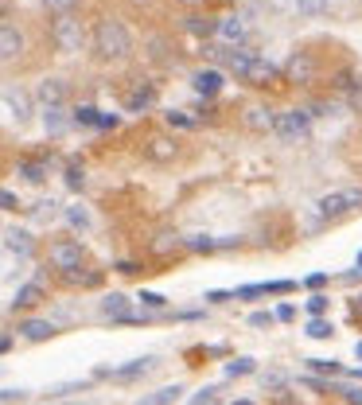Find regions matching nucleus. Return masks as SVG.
I'll list each match as a JSON object with an SVG mask.
<instances>
[{
  "label": "nucleus",
  "mask_w": 362,
  "mask_h": 405,
  "mask_svg": "<svg viewBox=\"0 0 362 405\" xmlns=\"http://www.w3.org/2000/svg\"><path fill=\"white\" fill-rule=\"evenodd\" d=\"M241 78H245L250 86H257V90H265V86H273V82L280 78V67H277L273 59H265V55H254Z\"/></svg>",
  "instance_id": "9"
},
{
  "label": "nucleus",
  "mask_w": 362,
  "mask_h": 405,
  "mask_svg": "<svg viewBox=\"0 0 362 405\" xmlns=\"http://www.w3.org/2000/svg\"><path fill=\"white\" fill-rule=\"evenodd\" d=\"M308 312H312V316H324V312H327V297H319V292H315V297L308 300Z\"/></svg>",
  "instance_id": "47"
},
{
  "label": "nucleus",
  "mask_w": 362,
  "mask_h": 405,
  "mask_svg": "<svg viewBox=\"0 0 362 405\" xmlns=\"http://www.w3.org/2000/svg\"><path fill=\"white\" fill-rule=\"evenodd\" d=\"M183 246L191 253H215V238L210 234H191V238H183Z\"/></svg>",
  "instance_id": "28"
},
{
  "label": "nucleus",
  "mask_w": 362,
  "mask_h": 405,
  "mask_svg": "<svg viewBox=\"0 0 362 405\" xmlns=\"http://www.w3.org/2000/svg\"><path fill=\"white\" fill-rule=\"evenodd\" d=\"M180 4H187V8H203L206 0H180Z\"/></svg>",
  "instance_id": "52"
},
{
  "label": "nucleus",
  "mask_w": 362,
  "mask_h": 405,
  "mask_svg": "<svg viewBox=\"0 0 362 405\" xmlns=\"http://www.w3.org/2000/svg\"><path fill=\"white\" fill-rule=\"evenodd\" d=\"M359 269H362V253H359Z\"/></svg>",
  "instance_id": "56"
},
{
  "label": "nucleus",
  "mask_w": 362,
  "mask_h": 405,
  "mask_svg": "<svg viewBox=\"0 0 362 405\" xmlns=\"http://www.w3.org/2000/svg\"><path fill=\"white\" fill-rule=\"evenodd\" d=\"M273 132H277L280 141H300V137H308L312 132V113L308 109H285V113H277L273 117Z\"/></svg>",
  "instance_id": "4"
},
{
  "label": "nucleus",
  "mask_w": 362,
  "mask_h": 405,
  "mask_svg": "<svg viewBox=\"0 0 362 405\" xmlns=\"http://www.w3.org/2000/svg\"><path fill=\"white\" fill-rule=\"evenodd\" d=\"M362 211V187H343V191H331L324 199L315 202V218L319 222H335V218H347Z\"/></svg>",
  "instance_id": "3"
},
{
  "label": "nucleus",
  "mask_w": 362,
  "mask_h": 405,
  "mask_svg": "<svg viewBox=\"0 0 362 405\" xmlns=\"http://www.w3.org/2000/svg\"><path fill=\"white\" fill-rule=\"evenodd\" d=\"M97 312H101L106 320H121L125 312H133V300L125 297V292H109V297H101V304H97Z\"/></svg>",
  "instance_id": "17"
},
{
  "label": "nucleus",
  "mask_w": 362,
  "mask_h": 405,
  "mask_svg": "<svg viewBox=\"0 0 362 405\" xmlns=\"http://www.w3.org/2000/svg\"><path fill=\"white\" fill-rule=\"evenodd\" d=\"M16 207H20V202H16V195L8 187H0V211H16Z\"/></svg>",
  "instance_id": "46"
},
{
  "label": "nucleus",
  "mask_w": 362,
  "mask_h": 405,
  "mask_svg": "<svg viewBox=\"0 0 362 405\" xmlns=\"http://www.w3.org/2000/svg\"><path fill=\"white\" fill-rule=\"evenodd\" d=\"M136 300H141L148 312H164V308H168V297H160V292H141Z\"/></svg>",
  "instance_id": "33"
},
{
  "label": "nucleus",
  "mask_w": 362,
  "mask_h": 405,
  "mask_svg": "<svg viewBox=\"0 0 362 405\" xmlns=\"http://www.w3.org/2000/svg\"><path fill=\"white\" fill-rule=\"evenodd\" d=\"M245 125H250V129H257V132H269V129H273V109L250 106V109H245Z\"/></svg>",
  "instance_id": "24"
},
{
  "label": "nucleus",
  "mask_w": 362,
  "mask_h": 405,
  "mask_svg": "<svg viewBox=\"0 0 362 405\" xmlns=\"http://www.w3.org/2000/svg\"><path fill=\"white\" fill-rule=\"evenodd\" d=\"M191 405H218V390H215V386H206V390H199V393L191 397Z\"/></svg>",
  "instance_id": "37"
},
{
  "label": "nucleus",
  "mask_w": 362,
  "mask_h": 405,
  "mask_svg": "<svg viewBox=\"0 0 362 405\" xmlns=\"http://www.w3.org/2000/svg\"><path fill=\"white\" fill-rule=\"evenodd\" d=\"M24 51H27L24 27L0 24V67H12V62H20V59H24Z\"/></svg>",
  "instance_id": "6"
},
{
  "label": "nucleus",
  "mask_w": 362,
  "mask_h": 405,
  "mask_svg": "<svg viewBox=\"0 0 362 405\" xmlns=\"http://www.w3.org/2000/svg\"><path fill=\"white\" fill-rule=\"evenodd\" d=\"M62 218H67L74 230H90V215H86V207H67V211H62Z\"/></svg>",
  "instance_id": "30"
},
{
  "label": "nucleus",
  "mask_w": 362,
  "mask_h": 405,
  "mask_svg": "<svg viewBox=\"0 0 362 405\" xmlns=\"http://www.w3.org/2000/svg\"><path fill=\"white\" fill-rule=\"evenodd\" d=\"M285 82H296V86L315 82V55L312 51H292L289 62H285Z\"/></svg>",
  "instance_id": "7"
},
{
  "label": "nucleus",
  "mask_w": 362,
  "mask_h": 405,
  "mask_svg": "<svg viewBox=\"0 0 362 405\" xmlns=\"http://www.w3.org/2000/svg\"><path fill=\"white\" fill-rule=\"evenodd\" d=\"M215 36L226 43V47H238V43H245L250 39V16L238 12V16H226V20H218Z\"/></svg>",
  "instance_id": "10"
},
{
  "label": "nucleus",
  "mask_w": 362,
  "mask_h": 405,
  "mask_svg": "<svg viewBox=\"0 0 362 405\" xmlns=\"http://www.w3.org/2000/svg\"><path fill=\"white\" fill-rule=\"evenodd\" d=\"M20 176L27 179V183H43L47 179V160L43 156H32V160H20V167H16Z\"/></svg>",
  "instance_id": "22"
},
{
  "label": "nucleus",
  "mask_w": 362,
  "mask_h": 405,
  "mask_svg": "<svg viewBox=\"0 0 362 405\" xmlns=\"http://www.w3.org/2000/svg\"><path fill=\"white\" fill-rule=\"evenodd\" d=\"M234 405H254V402H250V397H241V402H234Z\"/></svg>",
  "instance_id": "55"
},
{
  "label": "nucleus",
  "mask_w": 362,
  "mask_h": 405,
  "mask_svg": "<svg viewBox=\"0 0 362 405\" xmlns=\"http://www.w3.org/2000/svg\"><path fill=\"white\" fill-rule=\"evenodd\" d=\"M148 156H152V160H171V156H176V141H164V137L148 141Z\"/></svg>",
  "instance_id": "27"
},
{
  "label": "nucleus",
  "mask_w": 362,
  "mask_h": 405,
  "mask_svg": "<svg viewBox=\"0 0 362 405\" xmlns=\"http://www.w3.org/2000/svg\"><path fill=\"white\" fill-rule=\"evenodd\" d=\"M308 335H312V339H331L335 327H331V320H324V316H312V320H308Z\"/></svg>",
  "instance_id": "29"
},
{
  "label": "nucleus",
  "mask_w": 362,
  "mask_h": 405,
  "mask_svg": "<svg viewBox=\"0 0 362 405\" xmlns=\"http://www.w3.org/2000/svg\"><path fill=\"white\" fill-rule=\"evenodd\" d=\"M164 121H168L171 129H195V117H187V113H180V109L164 113Z\"/></svg>",
  "instance_id": "36"
},
{
  "label": "nucleus",
  "mask_w": 362,
  "mask_h": 405,
  "mask_svg": "<svg viewBox=\"0 0 362 405\" xmlns=\"http://www.w3.org/2000/svg\"><path fill=\"white\" fill-rule=\"evenodd\" d=\"M90 47L101 62H121L133 55V32L125 27V20L117 16H101L90 32Z\"/></svg>",
  "instance_id": "1"
},
{
  "label": "nucleus",
  "mask_w": 362,
  "mask_h": 405,
  "mask_svg": "<svg viewBox=\"0 0 362 405\" xmlns=\"http://www.w3.org/2000/svg\"><path fill=\"white\" fill-rule=\"evenodd\" d=\"M257 362L254 358H234V362H226V378H241V374H254Z\"/></svg>",
  "instance_id": "31"
},
{
  "label": "nucleus",
  "mask_w": 362,
  "mask_h": 405,
  "mask_svg": "<svg viewBox=\"0 0 362 405\" xmlns=\"http://www.w3.org/2000/svg\"><path fill=\"white\" fill-rule=\"evenodd\" d=\"M27 402V390H0V405H20Z\"/></svg>",
  "instance_id": "40"
},
{
  "label": "nucleus",
  "mask_w": 362,
  "mask_h": 405,
  "mask_svg": "<svg viewBox=\"0 0 362 405\" xmlns=\"http://www.w3.org/2000/svg\"><path fill=\"white\" fill-rule=\"evenodd\" d=\"M67 187H71V191H82L86 187V172L78 164H67Z\"/></svg>",
  "instance_id": "34"
},
{
  "label": "nucleus",
  "mask_w": 362,
  "mask_h": 405,
  "mask_svg": "<svg viewBox=\"0 0 362 405\" xmlns=\"http://www.w3.org/2000/svg\"><path fill=\"white\" fill-rule=\"evenodd\" d=\"M308 113H312V117H331V113H339V106H335V102H315Z\"/></svg>",
  "instance_id": "42"
},
{
  "label": "nucleus",
  "mask_w": 362,
  "mask_h": 405,
  "mask_svg": "<svg viewBox=\"0 0 362 405\" xmlns=\"http://www.w3.org/2000/svg\"><path fill=\"white\" fill-rule=\"evenodd\" d=\"M218 59L226 62V71L230 74H245V67H250V59H254V51L245 47V43H238V47H226V51H218Z\"/></svg>",
  "instance_id": "15"
},
{
  "label": "nucleus",
  "mask_w": 362,
  "mask_h": 405,
  "mask_svg": "<svg viewBox=\"0 0 362 405\" xmlns=\"http://www.w3.org/2000/svg\"><path fill=\"white\" fill-rule=\"evenodd\" d=\"M327 0H296V12L300 16H324Z\"/></svg>",
  "instance_id": "35"
},
{
  "label": "nucleus",
  "mask_w": 362,
  "mask_h": 405,
  "mask_svg": "<svg viewBox=\"0 0 362 405\" xmlns=\"http://www.w3.org/2000/svg\"><path fill=\"white\" fill-rule=\"evenodd\" d=\"M47 262H51V269H59V273H67V269H78V265H86V250H82V242H74V238H59V242H51Z\"/></svg>",
  "instance_id": "5"
},
{
  "label": "nucleus",
  "mask_w": 362,
  "mask_h": 405,
  "mask_svg": "<svg viewBox=\"0 0 362 405\" xmlns=\"http://www.w3.org/2000/svg\"><path fill=\"white\" fill-rule=\"evenodd\" d=\"M51 43H55L59 55H78V51L90 43L86 24L74 12H55V20H51Z\"/></svg>",
  "instance_id": "2"
},
{
  "label": "nucleus",
  "mask_w": 362,
  "mask_h": 405,
  "mask_svg": "<svg viewBox=\"0 0 362 405\" xmlns=\"http://www.w3.org/2000/svg\"><path fill=\"white\" fill-rule=\"evenodd\" d=\"M32 215H36L39 222H47V218H55V202H51V199L36 202V207H32Z\"/></svg>",
  "instance_id": "38"
},
{
  "label": "nucleus",
  "mask_w": 362,
  "mask_h": 405,
  "mask_svg": "<svg viewBox=\"0 0 362 405\" xmlns=\"http://www.w3.org/2000/svg\"><path fill=\"white\" fill-rule=\"evenodd\" d=\"M117 269H121V273H141V265H136V262H121Z\"/></svg>",
  "instance_id": "51"
},
{
  "label": "nucleus",
  "mask_w": 362,
  "mask_h": 405,
  "mask_svg": "<svg viewBox=\"0 0 362 405\" xmlns=\"http://www.w3.org/2000/svg\"><path fill=\"white\" fill-rule=\"evenodd\" d=\"M8 347H12V339H0V355H4V351H8Z\"/></svg>",
  "instance_id": "53"
},
{
  "label": "nucleus",
  "mask_w": 362,
  "mask_h": 405,
  "mask_svg": "<svg viewBox=\"0 0 362 405\" xmlns=\"http://www.w3.org/2000/svg\"><path fill=\"white\" fill-rule=\"evenodd\" d=\"M16 308H36V304H43V285L39 281H32V285H24L20 292H16V300H12Z\"/></svg>",
  "instance_id": "25"
},
{
  "label": "nucleus",
  "mask_w": 362,
  "mask_h": 405,
  "mask_svg": "<svg viewBox=\"0 0 362 405\" xmlns=\"http://www.w3.org/2000/svg\"><path fill=\"white\" fill-rule=\"evenodd\" d=\"M4 106L12 109V117L20 121V125H24V121H32V97L24 94V90H16V86H4Z\"/></svg>",
  "instance_id": "14"
},
{
  "label": "nucleus",
  "mask_w": 362,
  "mask_h": 405,
  "mask_svg": "<svg viewBox=\"0 0 362 405\" xmlns=\"http://www.w3.org/2000/svg\"><path fill=\"white\" fill-rule=\"evenodd\" d=\"M180 393H183V386H164V390H152V393H145V397H136L133 405H176Z\"/></svg>",
  "instance_id": "21"
},
{
  "label": "nucleus",
  "mask_w": 362,
  "mask_h": 405,
  "mask_svg": "<svg viewBox=\"0 0 362 405\" xmlns=\"http://www.w3.org/2000/svg\"><path fill=\"white\" fill-rule=\"evenodd\" d=\"M354 355H359V358H362V339H359V343H354Z\"/></svg>",
  "instance_id": "54"
},
{
  "label": "nucleus",
  "mask_w": 362,
  "mask_h": 405,
  "mask_svg": "<svg viewBox=\"0 0 362 405\" xmlns=\"http://www.w3.org/2000/svg\"><path fill=\"white\" fill-rule=\"evenodd\" d=\"M78 0H43V8H51V12H71Z\"/></svg>",
  "instance_id": "45"
},
{
  "label": "nucleus",
  "mask_w": 362,
  "mask_h": 405,
  "mask_svg": "<svg viewBox=\"0 0 362 405\" xmlns=\"http://www.w3.org/2000/svg\"><path fill=\"white\" fill-rule=\"evenodd\" d=\"M20 335H24L27 343H43L51 335H59V327H55V320H24L20 323Z\"/></svg>",
  "instance_id": "16"
},
{
  "label": "nucleus",
  "mask_w": 362,
  "mask_h": 405,
  "mask_svg": "<svg viewBox=\"0 0 362 405\" xmlns=\"http://www.w3.org/2000/svg\"><path fill=\"white\" fill-rule=\"evenodd\" d=\"M222 71H215V67H206V71H195L191 74V86H195V94L199 97H215L218 90H222Z\"/></svg>",
  "instance_id": "13"
},
{
  "label": "nucleus",
  "mask_w": 362,
  "mask_h": 405,
  "mask_svg": "<svg viewBox=\"0 0 362 405\" xmlns=\"http://www.w3.org/2000/svg\"><path fill=\"white\" fill-rule=\"evenodd\" d=\"M74 390H86V382H62V386H55V390H47L51 397H67V393H74Z\"/></svg>",
  "instance_id": "43"
},
{
  "label": "nucleus",
  "mask_w": 362,
  "mask_h": 405,
  "mask_svg": "<svg viewBox=\"0 0 362 405\" xmlns=\"http://www.w3.org/2000/svg\"><path fill=\"white\" fill-rule=\"evenodd\" d=\"M156 367H160V358L156 355H145V358H133V362H125V367H117V370H97V378L136 382V378H145V374H152Z\"/></svg>",
  "instance_id": "8"
},
{
  "label": "nucleus",
  "mask_w": 362,
  "mask_h": 405,
  "mask_svg": "<svg viewBox=\"0 0 362 405\" xmlns=\"http://www.w3.org/2000/svg\"><path fill=\"white\" fill-rule=\"evenodd\" d=\"M350 316H354V320L362 323V297H354V300H350Z\"/></svg>",
  "instance_id": "50"
},
{
  "label": "nucleus",
  "mask_w": 362,
  "mask_h": 405,
  "mask_svg": "<svg viewBox=\"0 0 362 405\" xmlns=\"http://www.w3.org/2000/svg\"><path fill=\"white\" fill-rule=\"evenodd\" d=\"M67 125H71V117H67V109H62V106H47V109H43V129H47L51 137H59Z\"/></svg>",
  "instance_id": "23"
},
{
  "label": "nucleus",
  "mask_w": 362,
  "mask_h": 405,
  "mask_svg": "<svg viewBox=\"0 0 362 405\" xmlns=\"http://www.w3.org/2000/svg\"><path fill=\"white\" fill-rule=\"evenodd\" d=\"M250 323H254V327H269L273 316H269V312H257V316H250Z\"/></svg>",
  "instance_id": "48"
},
{
  "label": "nucleus",
  "mask_w": 362,
  "mask_h": 405,
  "mask_svg": "<svg viewBox=\"0 0 362 405\" xmlns=\"http://www.w3.org/2000/svg\"><path fill=\"white\" fill-rule=\"evenodd\" d=\"M292 281H269V285H241L230 292V300H254V297H289L292 292Z\"/></svg>",
  "instance_id": "11"
},
{
  "label": "nucleus",
  "mask_w": 362,
  "mask_h": 405,
  "mask_svg": "<svg viewBox=\"0 0 362 405\" xmlns=\"http://www.w3.org/2000/svg\"><path fill=\"white\" fill-rule=\"evenodd\" d=\"M4 246H8V250L12 253H20V257H32V250H36V238H32V234H27V230H8V234H4Z\"/></svg>",
  "instance_id": "20"
},
{
  "label": "nucleus",
  "mask_w": 362,
  "mask_h": 405,
  "mask_svg": "<svg viewBox=\"0 0 362 405\" xmlns=\"http://www.w3.org/2000/svg\"><path fill=\"white\" fill-rule=\"evenodd\" d=\"M36 97L43 106H62V102H67V82H62V78H43Z\"/></svg>",
  "instance_id": "19"
},
{
  "label": "nucleus",
  "mask_w": 362,
  "mask_h": 405,
  "mask_svg": "<svg viewBox=\"0 0 362 405\" xmlns=\"http://www.w3.org/2000/svg\"><path fill=\"white\" fill-rule=\"evenodd\" d=\"M176 246H183L176 234H160V242H152V250H156V253H168V250H176Z\"/></svg>",
  "instance_id": "39"
},
{
  "label": "nucleus",
  "mask_w": 362,
  "mask_h": 405,
  "mask_svg": "<svg viewBox=\"0 0 362 405\" xmlns=\"http://www.w3.org/2000/svg\"><path fill=\"white\" fill-rule=\"evenodd\" d=\"M335 393H343L350 405H362V386H335Z\"/></svg>",
  "instance_id": "41"
},
{
  "label": "nucleus",
  "mask_w": 362,
  "mask_h": 405,
  "mask_svg": "<svg viewBox=\"0 0 362 405\" xmlns=\"http://www.w3.org/2000/svg\"><path fill=\"white\" fill-rule=\"evenodd\" d=\"M97 113H101V109H94V106H74V125H78V129H94L97 125Z\"/></svg>",
  "instance_id": "26"
},
{
  "label": "nucleus",
  "mask_w": 362,
  "mask_h": 405,
  "mask_svg": "<svg viewBox=\"0 0 362 405\" xmlns=\"http://www.w3.org/2000/svg\"><path fill=\"white\" fill-rule=\"evenodd\" d=\"M324 281H327V273H312V277H308V281H304V285H308V288H319V285H324Z\"/></svg>",
  "instance_id": "49"
},
{
  "label": "nucleus",
  "mask_w": 362,
  "mask_h": 405,
  "mask_svg": "<svg viewBox=\"0 0 362 405\" xmlns=\"http://www.w3.org/2000/svg\"><path fill=\"white\" fill-rule=\"evenodd\" d=\"M308 367H312L315 374H331V378H339V374H343V367H339L335 358H308Z\"/></svg>",
  "instance_id": "32"
},
{
  "label": "nucleus",
  "mask_w": 362,
  "mask_h": 405,
  "mask_svg": "<svg viewBox=\"0 0 362 405\" xmlns=\"http://www.w3.org/2000/svg\"><path fill=\"white\" fill-rule=\"evenodd\" d=\"M117 125H121V117H117V113H97V125H94V129H101V132H106V129H117Z\"/></svg>",
  "instance_id": "44"
},
{
  "label": "nucleus",
  "mask_w": 362,
  "mask_h": 405,
  "mask_svg": "<svg viewBox=\"0 0 362 405\" xmlns=\"http://www.w3.org/2000/svg\"><path fill=\"white\" fill-rule=\"evenodd\" d=\"M215 27H218V20L215 16H203V12H191L187 20H183V32L195 36V39H210L215 36Z\"/></svg>",
  "instance_id": "18"
},
{
  "label": "nucleus",
  "mask_w": 362,
  "mask_h": 405,
  "mask_svg": "<svg viewBox=\"0 0 362 405\" xmlns=\"http://www.w3.org/2000/svg\"><path fill=\"white\" fill-rule=\"evenodd\" d=\"M152 106H156V86L152 82H136L125 94V113H148Z\"/></svg>",
  "instance_id": "12"
}]
</instances>
